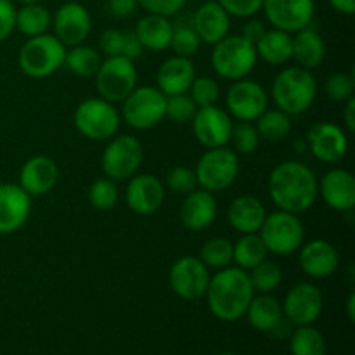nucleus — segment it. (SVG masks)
<instances>
[{
  "instance_id": "f257e3e1",
  "label": "nucleus",
  "mask_w": 355,
  "mask_h": 355,
  "mask_svg": "<svg viewBox=\"0 0 355 355\" xmlns=\"http://www.w3.org/2000/svg\"><path fill=\"white\" fill-rule=\"evenodd\" d=\"M269 194L279 210L304 214L318 200V179L304 163L283 162L270 172Z\"/></svg>"
},
{
  "instance_id": "f03ea898",
  "label": "nucleus",
  "mask_w": 355,
  "mask_h": 355,
  "mask_svg": "<svg viewBox=\"0 0 355 355\" xmlns=\"http://www.w3.org/2000/svg\"><path fill=\"white\" fill-rule=\"evenodd\" d=\"M205 297L215 318L234 322L246 314L250 302L255 297V290L246 270L239 267H225L210 277Z\"/></svg>"
},
{
  "instance_id": "7ed1b4c3",
  "label": "nucleus",
  "mask_w": 355,
  "mask_h": 355,
  "mask_svg": "<svg viewBox=\"0 0 355 355\" xmlns=\"http://www.w3.org/2000/svg\"><path fill=\"white\" fill-rule=\"evenodd\" d=\"M318 96V82L311 69L290 66L277 73L272 82V99L286 114L305 113Z\"/></svg>"
},
{
  "instance_id": "20e7f679",
  "label": "nucleus",
  "mask_w": 355,
  "mask_h": 355,
  "mask_svg": "<svg viewBox=\"0 0 355 355\" xmlns=\"http://www.w3.org/2000/svg\"><path fill=\"white\" fill-rule=\"evenodd\" d=\"M255 45L241 35H227L211 51V68L220 78L243 80L253 71L257 64Z\"/></svg>"
},
{
  "instance_id": "39448f33",
  "label": "nucleus",
  "mask_w": 355,
  "mask_h": 355,
  "mask_svg": "<svg viewBox=\"0 0 355 355\" xmlns=\"http://www.w3.org/2000/svg\"><path fill=\"white\" fill-rule=\"evenodd\" d=\"M66 47L54 35L30 37L21 47L17 62L21 71L30 78H45L64 66Z\"/></svg>"
},
{
  "instance_id": "423d86ee",
  "label": "nucleus",
  "mask_w": 355,
  "mask_h": 355,
  "mask_svg": "<svg viewBox=\"0 0 355 355\" xmlns=\"http://www.w3.org/2000/svg\"><path fill=\"white\" fill-rule=\"evenodd\" d=\"M267 252L274 255L286 257L298 252L304 245V224L298 215L284 210H276L266 215L259 231Z\"/></svg>"
},
{
  "instance_id": "0eeeda50",
  "label": "nucleus",
  "mask_w": 355,
  "mask_h": 355,
  "mask_svg": "<svg viewBox=\"0 0 355 355\" xmlns=\"http://www.w3.org/2000/svg\"><path fill=\"white\" fill-rule=\"evenodd\" d=\"M75 127L90 141H107L114 137L120 127V113L103 97H92L78 104L73 114Z\"/></svg>"
},
{
  "instance_id": "6e6552de",
  "label": "nucleus",
  "mask_w": 355,
  "mask_h": 355,
  "mask_svg": "<svg viewBox=\"0 0 355 355\" xmlns=\"http://www.w3.org/2000/svg\"><path fill=\"white\" fill-rule=\"evenodd\" d=\"M198 186L210 193H220L236 182L239 173V159L229 148H214L203 153L196 170Z\"/></svg>"
},
{
  "instance_id": "1a4fd4ad",
  "label": "nucleus",
  "mask_w": 355,
  "mask_h": 355,
  "mask_svg": "<svg viewBox=\"0 0 355 355\" xmlns=\"http://www.w3.org/2000/svg\"><path fill=\"white\" fill-rule=\"evenodd\" d=\"M121 103V116L135 130L156 127L165 118L166 96L158 87H135Z\"/></svg>"
},
{
  "instance_id": "9d476101",
  "label": "nucleus",
  "mask_w": 355,
  "mask_h": 355,
  "mask_svg": "<svg viewBox=\"0 0 355 355\" xmlns=\"http://www.w3.org/2000/svg\"><path fill=\"white\" fill-rule=\"evenodd\" d=\"M137 85V69L134 61L125 55H113L101 62L96 73L99 96L107 103H121Z\"/></svg>"
},
{
  "instance_id": "9b49d317",
  "label": "nucleus",
  "mask_w": 355,
  "mask_h": 355,
  "mask_svg": "<svg viewBox=\"0 0 355 355\" xmlns=\"http://www.w3.org/2000/svg\"><path fill=\"white\" fill-rule=\"evenodd\" d=\"M144 159V149L139 139L132 135L111 137L101 159L103 172L111 180H128L137 173Z\"/></svg>"
},
{
  "instance_id": "f8f14e48",
  "label": "nucleus",
  "mask_w": 355,
  "mask_h": 355,
  "mask_svg": "<svg viewBox=\"0 0 355 355\" xmlns=\"http://www.w3.org/2000/svg\"><path fill=\"white\" fill-rule=\"evenodd\" d=\"M208 267L201 262L200 257H180L170 267L168 281L173 293L182 300H200L207 293L210 283Z\"/></svg>"
},
{
  "instance_id": "ddd939ff",
  "label": "nucleus",
  "mask_w": 355,
  "mask_h": 355,
  "mask_svg": "<svg viewBox=\"0 0 355 355\" xmlns=\"http://www.w3.org/2000/svg\"><path fill=\"white\" fill-rule=\"evenodd\" d=\"M225 104L231 116L239 121H255L267 110L269 97L266 89L253 80H236L227 90Z\"/></svg>"
},
{
  "instance_id": "4468645a",
  "label": "nucleus",
  "mask_w": 355,
  "mask_h": 355,
  "mask_svg": "<svg viewBox=\"0 0 355 355\" xmlns=\"http://www.w3.org/2000/svg\"><path fill=\"white\" fill-rule=\"evenodd\" d=\"M267 21L276 30L297 33L314 19V0H263L262 6Z\"/></svg>"
},
{
  "instance_id": "2eb2a0df",
  "label": "nucleus",
  "mask_w": 355,
  "mask_h": 355,
  "mask_svg": "<svg viewBox=\"0 0 355 355\" xmlns=\"http://www.w3.org/2000/svg\"><path fill=\"white\" fill-rule=\"evenodd\" d=\"M191 123H193L194 137L203 148H224L227 146V142H231V114L222 107H217V104L208 107H198Z\"/></svg>"
},
{
  "instance_id": "dca6fc26",
  "label": "nucleus",
  "mask_w": 355,
  "mask_h": 355,
  "mask_svg": "<svg viewBox=\"0 0 355 355\" xmlns=\"http://www.w3.org/2000/svg\"><path fill=\"white\" fill-rule=\"evenodd\" d=\"M54 37L64 47L82 45L89 38L92 30V17L85 6L78 2H66L52 17Z\"/></svg>"
},
{
  "instance_id": "f3484780",
  "label": "nucleus",
  "mask_w": 355,
  "mask_h": 355,
  "mask_svg": "<svg viewBox=\"0 0 355 355\" xmlns=\"http://www.w3.org/2000/svg\"><path fill=\"white\" fill-rule=\"evenodd\" d=\"M322 312V293L311 283L295 284L283 302V314L295 326H307L318 321Z\"/></svg>"
},
{
  "instance_id": "a211bd4d",
  "label": "nucleus",
  "mask_w": 355,
  "mask_h": 355,
  "mask_svg": "<svg viewBox=\"0 0 355 355\" xmlns=\"http://www.w3.org/2000/svg\"><path fill=\"white\" fill-rule=\"evenodd\" d=\"M307 144L314 158L322 163H336L349 151V137L335 123L319 121L307 132Z\"/></svg>"
},
{
  "instance_id": "6ab92c4d",
  "label": "nucleus",
  "mask_w": 355,
  "mask_h": 355,
  "mask_svg": "<svg viewBox=\"0 0 355 355\" xmlns=\"http://www.w3.org/2000/svg\"><path fill=\"white\" fill-rule=\"evenodd\" d=\"M165 200V186L153 173L130 177L125 193L127 207L137 215H153L162 208Z\"/></svg>"
},
{
  "instance_id": "aec40b11",
  "label": "nucleus",
  "mask_w": 355,
  "mask_h": 355,
  "mask_svg": "<svg viewBox=\"0 0 355 355\" xmlns=\"http://www.w3.org/2000/svg\"><path fill=\"white\" fill-rule=\"evenodd\" d=\"M31 196L19 184H0V234H12L26 224Z\"/></svg>"
},
{
  "instance_id": "412c9836",
  "label": "nucleus",
  "mask_w": 355,
  "mask_h": 355,
  "mask_svg": "<svg viewBox=\"0 0 355 355\" xmlns=\"http://www.w3.org/2000/svg\"><path fill=\"white\" fill-rule=\"evenodd\" d=\"M324 203L336 211H350L355 207V177L345 168H333L318 184Z\"/></svg>"
},
{
  "instance_id": "4be33fe9",
  "label": "nucleus",
  "mask_w": 355,
  "mask_h": 355,
  "mask_svg": "<svg viewBox=\"0 0 355 355\" xmlns=\"http://www.w3.org/2000/svg\"><path fill=\"white\" fill-rule=\"evenodd\" d=\"M340 257L335 246L326 239H314L300 248V267L309 277L324 279L338 269Z\"/></svg>"
},
{
  "instance_id": "5701e85b",
  "label": "nucleus",
  "mask_w": 355,
  "mask_h": 355,
  "mask_svg": "<svg viewBox=\"0 0 355 355\" xmlns=\"http://www.w3.org/2000/svg\"><path fill=\"white\" fill-rule=\"evenodd\" d=\"M217 217V201L214 193L205 189H194L186 194L180 207V222L189 231H205L214 224Z\"/></svg>"
},
{
  "instance_id": "b1692460",
  "label": "nucleus",
  "mask_w": 355,
  "mask_h": 355,
  "mask_svg": "<svg viewBox=\"0 0 355 355\" xmlns=\"http://www.w3.org/2000/svg\"><path fill=\"white\" fill-rule=\"evenodd\" d=\"M193 28L198 33L201 42L215 45L229 35L231 28V16L227 10L214 0V2H203L193 17Z\"/></svg>"
},
{
  "instance_id": "393cba45",
  "label": "nucleus",
  "mask_w": 355,
  "mask_h": 355,
  "mask_svg": "<svg viewBox=\"0 0 355 355\" xmlns=\"http://www.w3.org/2000/svg\"><path fill=\"white\" fill-rule=\"evenodd\" d=\"M58 165L49 156H33L23 165L19 172V186L30 196H44L54 189L58 182Z\"/></svg>"
},
{
  "instance_id": "a878e982",
  "label": "nucleus",
  "mask_w": 355,
  "mask_h": 355,
  "mask_svg": "<svg viewBox=\"0 0 355 355\" xmlns=\"http://www.w3.org/2000/svg\"><path fill=\"white\" fill-rule=\"evenodd\" d=\"M194 78H196V68H194L191 58H180V55H172L166 59L159 66L158 75H156L158 89L166 97L187 94Z\"/></svg>"
},
{
  "instance_id": "bb28decb",
  "label": "nucleus",
  "mask_w": 355,
  "mask_h": 355,
  "mask_svg": "<svg viewBox=\"0 0 355 355\" xmlns=\"http://www.w3.org/2000/svg\"><path fill=\"white\" fill-rule=\"evenodd\" d=\"M266 207L262 201L250 194H243L232 200L227 208V222L239 234L259 232L266 220Z\"/></svg>"
},
{
  "instance_id": "cd10ccee",
  "label": "nucleus",
  "mask_w": 355,
  "mask_h": 355,
  "mask_svg": "<svg viewBox=\"0 0 355 355\" xmlns=\"http://www.w3.org/2000/svg\"><path fill=\"white\" fill-rule=\"evenodd\" d=\"M291 59H295L300 68L315 69L322 64L326 58V44L318 30L307 26L304 30L297 31L295 37H291Z\"/></svg>"
},
{
  "instance_id": "c85d7f7f",
  "label": "nucleus",
  "mask_w": 355,
  "mask_h": 355,
  "mask_svg": "<svg viewBox=\"0 0 355 355\" xmlns=\"http://www.w3.org/2000/svg\"><path fill=\"white\" fill-rule=\"evenodd\" d=\"M135 37L139 38L141 45L149 51H165L170 47L173 35V24L166 16H159V14H146L141 17L135 26Z\"/></svg>"
},
{
  "instance_id": "c756f323",
  "label": "nucleus",
  "mask_w": 355,
  "mask_h": 355,
  "mask_svg": "<svg viewBox=\"0 0 355 355\" xmlns=\"http://www.w3.org/2000/svg\"><path fill=\"white\" fill-rule=\"evenodd\" d=\"M246 318H248L250 324L257 329V331L272 333L274 328L283 321V305L274 298L272 295L262 293L259 297H253L250 302L248 309H246Z\"/></svg>"
},
{
  "instance_id": "7c9ffc66",
  "label": "nucleus",
  "mask_w": 355,
  "mask_h": 355,
  "mask_svg": "<svg viewBox=\"0 0 355 355\" xmlns=\"http://www.w3.org/2000/svg\"><path fill=\"white\" fill-rule=\"evenodd\" d=\"M291 33H286L283 30H267L263 37L257 42L255 51L259 58L274 66L286 64L291 59Z\"/></svg>"
},
{
  "instance_id": "2f4dec72",
  "label": "nucleus",
  "mask_w": 355,
  "mask_h": 355,
  "mask_svg": "<svg viewBox=\"0 0 355 355\" xmlns=\"http://www.w3.org/2000/svg\"><path fill=\"white\" fill-rule=\"evenodd\" d=\"M51 24V12L40 2L23 3V7L16 10V30H19L26 37H37V35L47 33Z\"/></svg>"
},
{
  "instance_id": "473e14b6",
  "label": "nucleus",
  "mask_w": 355,
  "mask_h": 355,
  "mask_svg": "<svg viewBox=\"0 0 355 355\" xmlns=\"http://www.w3.org/2000/svg\"><path fill=\"white\" fill-rule=\"evenodd\" d=\"M267 248L259 232L243 234L232 248V262L238 263L239 269L252 270L260 262L267 259Z\"/></svg>"
},
{
  "instance_id": "72a5a7b5",
  "label": "nucleus",
  "mask_w": 355,
  "mask_h": 355,
  "mask_svg": "<svg viewBox=\"0 0 355 355\" xmlns=\"http://www.w3.org/2000/svg\"><path fill=\"white\" fill-rule=\"evenodd\" d=\"M101 62H103V59H101L99 52L89 45H75V47H71V51H66L64 66L73 75L82 76V78L96 76Z\"/></svg>"
},
{
  "instance_id": "f704fd0d",
  "label": "nucleus",
  "mask_w": 355,
  "mask_h": 355,
  "mask_svg": "<svg viewBox=\"0 0 355 355\" xmlns=\"http://www.w3.org/2000/svg\"><path fill=\"white\" fill-rule=\"evenodd\" d=\"M257 132L260 139L269 142H279L290 135L291 116L281 110H266L259 118H257Z\"/></svg>"
},
{
  "instance_id": "c9c22d12",
  "label": "nucleus",
  "mask_w": 355,
  "mask_h": 355,
  "mask_svg": "<svg viewBox=\"0 0 355 355\" xmlns=\"http://www.w3.org/2000/svg\"><path fill=\"white\" fill-rule=\"evenodd\" d=\"M290 350L291 355H326V340L311 324L298 326L291 335Z\"/></svg>"
},
{
  "instance_id": "e433bc0d",
  "label": "nucleus",
  "mask_w": 355,
  "mask_h": 355,
  "mask_svg": "<svg viewBox=\"0 0 355 355\" xmlns=\"http://www.w3.org/2000/svg\"><path fill=\"white\" fill-rule=\"evenodd\" d=\"M248 276L253 290L260 291V293H272L283 283V270H281V267L276 262H270L267 259L260 262L259 266L253 267Z\"/></svg>"
},
{
  "instance_id": "4c0bfd02",
  "label": "nucleus",
  "mask_w": 355,
  "mask_h": 355,
  "mask_svg": "<svg viewBox=\"0 0 355 355\" xmlns=\"http://www.w3.org/2000/svg\"><path fill=\"white\" fill-rule=\"evenodd\" d=\"M232 248L234 245L229 239L211 238L201 248L200 259L207 267H214L218 270L225 269L232 262Z\"/></svg>"
},
{
  "instance_id": "58836bf2",
  "label": "nucleus",
  "mask_w": 355,
  "mask_h": 355,
  "mask_svg": "<svg viewBox=\"0 0 355 355\" xmlns=\"http://www.w3.org/2000/svg\"><path fill=\"white\" fill-rule=\"evenodd\" d=\"M187 92L198 107L215 106L220 99V87L210 76H196Z\"/></svg>"
},
{
  "instance_id": "ea45409f",
  "label": "nucleus",
  "mask_w": 355,
  "mask_h": 355,
  "mask_svg": "<svg viewBox=\"0 0 355 355\" xmlns=\"http://www.w3.org/2000/svg\"><path fill=\"white\" fill-rule=\"evenodd\" d=\"M89 201L94 208L101 211L111 210L118 203V187L114 180L111 179H99L90 186L89 189Z\"/></svg>"
},
{
  "instance_id": "a19ab883",
  "label": "nucleus",
  "mask_w": 355,
  "mask_h": 355,
  "mask_svg": "<svg viewBox=\"0 0 355 355\" xmlns=\"http://www.w3.org/2000/svg\"><path fill=\"white\" fill-rule=\"evenodd\" d=\"M198 106L187 94H177V96L166 97L165 118L175 121V123H189L196 114Z\"/></svg>"
},
{
  "instance_id": "79ce46f5",
  "label": "nucleus",
  "mask_w": 355,
  "mask_h": 355,
  "mask_svg": "<svg viewBox=\"0 0 355 355\" xmlns=\"http://www.w3.org/2000/svg\"><path fill=\"white\" fill-rule=\"evenodd\" d=\"M201 40L194 28L191 26H177L173 28L172 42H170V49L175 52V55L180 58H193L198 51H200Z\"/></svg>"
},
{
  "instance_id": "37998d69",
  "label": "nucleus",
  "mask_w": 355,
  "mask_h": 355,
  "mask_svg": "<svg viewBox=\"0 0 355 355\" xmlns=\"http://www.w3.org/2000/svg\"><path fill=\"white\" fill-rule=\"evenodd\" d=\"M231 141L236 151L241 155H252L259 148L260 135L252 121H239L238 125H232Z\"/></svg>"
},
{
  "instance_id": "c03bdc74",
  "label": "nucleus",
  "mask_w": 355,
  "mask_h": 355,
  "mask_svg": "<svg viewBox=\"0 0 355 355\" xmlns=\"http://www.w3.org/2000/svg\"><path fill=\"white\" fill-rule=\"evenodd\" d=\"M326 96L335 103H345L350 97H354L355 80L352 73H335L326 82Z\"/></svg>"
},
{
  "instance_id": "a18cd8bd",
  "label": "nucleus",
  "mask_w": 355,
  "mask_h": 355,
  "mask_svg": "<svg viewBox=\"0 0 355 355\" xmlns=\"http://www.w3.org/2000/svg\"><path fill=\"white\" fill-rule=\"evenodd\" d=\"M166 187L175 194H189L198 187V179L194 170L187 166H175L166 173Z\"/></svg>"
},
{
  "instance_id": "49530a36",
  "label": "nucleus",
  "mask_w": 355,
  "mask_h": 355,
  "mask_svg": "<svg viewBox=\"0 0 355 355\" xmlns=\"http://www.w3.org/2000/svg\"><path fill=\"white\" fill-rule=\"evenodd\" d=\"M229 16L234 17H253L262 10L263 0H217Z\"/></svg>"
},
{
  "instance_id": "de8ad7c7",
  "label": "nucleus",
  "mask_w": 355,
  "mask_h": 355,
  "mask_svg": "<svg viewBox=\"0 0 355 355\" xmlns=\"http://www.w3.org/2000/svg\"><path fill=\"white\" fill-rule=\"evenodd\" d=\"M187 0H139V7L148 10L149 14H159V16H173L186 7Z\"/></svg>"
},
{
  "instance_id": "09e8293b",
  "label": "nucleus",
  "mask_w": 355,
  "mask_h": 355,
  "mask_svg": "<svg viewBox=\"0 0 355 355\" xmlns=\"http://www.w3.org/2000/svg\"><path fill=\"white\" fill-rule=\"evenodd\" d=\"M123 42L125 33L120 30H106L101 33L99 37V49L106 58H113V55H121L123 52Z\"/></svg>"
},
{
  "instance_id": "8fccbe9b",
  "label": "nucleus",
  "mask_w": 355,
  "mask_h": 355,
  "mask_svg": "<svg viewBox=\"0 0 355 355\" xmlns=\"http://www.w3.org/2000/svg\"><path fill=\"white\" fill-rule=\"evenodd\" d=\"M16 10L12 0H0V42L7 40L16 30Z\"/></svg>"
},
{
  "instance_id": "3c124183",
  "label": "nucleus",
  "mask_w": 355,
  "mask_h": 355,
  "mask_svg": "<svg viewBox=\"0 0 355 355\" xmlns=\"http://www.w3.org/2000/svg\"><path fill=\"white\" fill-rule=\"evenodd\" d=\"M139 7V0H107V9L114 17H128Z\"/></svg>"
},
{
  "instance_id": "603ef678",
  "label": "nucleus",
  "mask_w": 355,
  "mask_h": 355,
  "mask_svg": "<svg viewBox=\"0 0 355 355\" xmlns=\"http://www.w3.org/2000/svg\"><path fill=\"white\" fill-rule=\"evenodd\" d=\"M266 31L267 30H266V26H263L262 21L252 19V21H248L245 26H243L241 37H245L250 44L257 45V42L263 37V33H266Z\"/></svg>"
},
{
  "instance_id": "864d4df0",
  "label": "nucleus",
  "mask_w": 355,
  "mask_h": 355,
  "mask_svg": "<svg viewBox=\"0 0 355 355\" xmlns=\"http://www.w3.org/2000/svg\"><path fill=\"white\" fill-rule=\"evenodd\" d=\"M142 51H144V47L141 45L139 38L135 37V33H125L123 52H121V55H125V58H128L134 61V59L141 58Z\"/></svg>"
},
{
  "instance_id": "5fc2aeb1",
  "label": "nucleus",
  "mask_w": 355,
  "mask_h": 355,
  "mask_svg": "<svg viewBox=\"0 0 355 355\" xmlns=\"http://www.w3.org/2000/svg\"><path fill=\"white\" fill-rule=\"evenodd\" d=\"M343 120H345L347 130L354 132L355 130V99L350 97L349 101H345V107H343Z\"/></svg>"
},
{
  "instance_id": "6e6d98bb",
  "label": "nucleus",
  "mask_w": 355,
  "mask_h": 355,
  "mask_svg": "<svg viewBox=\"0 0 355 355\" xmlns=\"http://www.w3.org/2000/svg\"><path fill=\"white\" fill-rule=\"evenodd\" d=\"M333 9L345 16H352L355 12V0H329Z\"/></svg>"
},
{
  "instance_id": "4d7b16f0",
  "label": "nucleus",
  "mask_w": 355,
  "mask_h": 355,
  "mask_svg": "<svg viewBox=\"0 0 355 355\" xmlns=\"http://www.w3.org/2000/svg\"><path fill=\"white\" fill-rule=\"evenodd\" d=\"M354 305H355V293H350L349 300H347V314H349V319H350V321H354V319H355Z\"/></svg>"
},
{
  "instance_id": "13d9d810",
  "label": "nucleus",
  "mask_w": 355,
  "mask_h": 355,
  "mask_svg": "<svg viewBox=\"0 0 355 355\" xmlns=\"http://www.w3.org/2000/svg\"><path fill=\"white\" fill-rule=\"evenodd\" d=\"M21 3H33V2H42V0H17Z\"/></svg>"
},
{
  "instance_id": "bf43d9fd",
  "label": "nucleus",
  "mask_w": 355,
  "mask_h": 355,
  "mask_svg": "<svg viewBox=\"0 0 355 355\" xmlns=\"http://www.w3.org/2000/svg\"><path fill=\"white\" fill-rule=\"evenodd\" d=\"M218 355H236V354H229V352H224V354H218Z\"/></svg>"
},
{
  "instance_id": "052dcab7",
  "label": "nucleus",
  "mask_w": 355,
  "mask_h": 355,
  "mask_svg": "<svg viewBox=\"0 0 355 355\" xmlns=\"http://www.w3.org/2000/svg\"><path fill=\"white\" fill-rule=\"evenodd\" d=\"M201 2H214V0H201Z\"/></svg>"
}]
</instances>
